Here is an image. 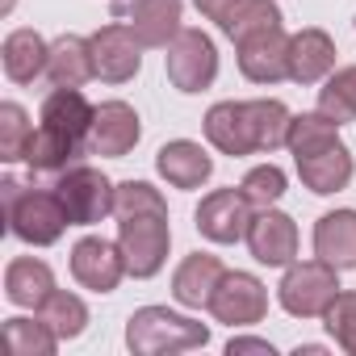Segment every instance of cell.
Segmentation results:
<instances>
[{"mask_svg":"<svg viewBox=\"0 0 356 356\" xmlns=\"http://www.w3.org/2000/svg\"><path fill=\"white\" fill-rule=\"evenodd\" d=\"M5 189V218H9V231L22 239V243H34V248H51L63 239V231L72 227V214L63 206L59 193H47V189H26L22 181H9L0 185Z\"/></svg>","mask_w":356,"mask_h":356,"instance_id":"6da1fadb","label":"cell"},{"mask_svg":"<svg viewBox=\"0 0 356 356\" xmlns=\"http://www.w3.org/2000/svg\"><path fill=\"white\" fill-rule=\"evenodd\" d=\"M210 343V327L197 318H185L168 306H143L130 314L126 323V348L134 356H168V352H189V348H206Z\"/></svg>","mask_w":356,"mask_h":356,"instance_id":"7a4b0ae2","label":"cell"},{"mask_svg":"<svg viewBox=\"0 0 356 356\" xmlns=\"http://www.w3.org/2000/svg\"><path fill=\"white\" fill-rule=\"evenodd\" d=\"M168 243H172V227H168V210H147V214H130L118 218V248L126 256V273L147 281L163 268L168 260Z\"/></svg>","mask_w":356,"mask_h":356,"instance_id":"3957f363","label":"cell"},{"mask_svg":"<svg viewBox=\"0 0 356 356\" xmlns=\"http://www.w3.org/2000/svg\"><path fill=\"white\" fill-rule=\"evenodd\" d=\"M277 298L293 318H318L339 298V268H331L318 256L302 260V264H289L281 285H277Z\"/></svg>","mask_w":356,"mask_h":356,"instance_id":"277c9868","label":"cell"},{"mask_svg":"<svg viewBox=\"0 0 356 356\" xmlns=\"http://www.w3.org/2000/svg\"><path fill=\"white\" fill-rule=\"evenodd\" d=\"M163 67H168V80H172L176 92H206L214 84V76H218L214 38L202 34V30H181L168 42Z\"/></svg>","mask_w":356,"mask_h":356,"instance_id":"5b68a950","label":"cell"},{"mask_svg":"<svg viewBox=\"0 0 356 356\" xmlns=\"http://www.w3.org/2000/svg\"><path fill=\"white\" fill-rule=\"evenodd\" d=\"M55 193L63 197V206H67V214H72V227H92V222H101V218L113 214L118 185L109 181L101 168L80 163V168H67V172L59 176Z\"/></svg>","mask_w":356,"mask_h":356,"instance_id":"8992f818","label":"cell"},{"mask_svg":"<svg viewBox=\"0 0 356 356\" xmlns=\"http://www.w3.org/2000/svg\"><path fill=\"white\" fill-rule=\"evenodd\" d=\"M206 310H210L218 323H227V327H252V323H260L264 310H268V289H264V281L252 277V273H227V277L218 281V289H214V298H210Z\"/></svg>","mask_w":356,"mask_h":356,"instance_id":"52a82bcc","label":"cell"},{"mask_svg":"<svg viewBox=\"0 0 356 356\" xmlns=\"http://www.w3.org/2000/svg\"><path fill=\"white\" fill-rule=\"evenodd\" d=\"M252 227V202L243 189H214L197 206V231L210 243H239Z\"/></svg>","mask_w":356,"mask_h":356,"instance_id":"ba28073f","label":"cell"},{"mask_svg":"<svg viewBox=\"0 0 356 356\" xmlns=\"http://www.w3.org/2000/svg\"><path fill=\"white\" fill-rule=\"evenodd\" d=\"M92 67L105 84H126L143 67V42L130 26H101L92 38Z\"/></svg>","mask_w":356,"mask_h":356,"instance_id":"9c48e42d","label":"cell"},{"mask_svg":"<svg viewBox=\"0 0 356 356\" xmlns=\"http://www.w3.org/2000/svg\"><path fill=\"white\" fill-rule=\"evenodd\" d=\"M72 277H76V285H84L92 293H113L118 281L126 277V256L118 243H109L101 235H84L72 248Z\"/></svg>","mask_w":356,"mask_h":356,"instance_id":"30bf717a","label":"cell"},{"mask_svg":"<svg viewBox=\"0 0 356 356\" xmlns=\"http://www.w3.org/2000/svg\"><path fill=\"white\" fill-rule=\"evenodd\" d=\"M239 47V72L252 80V84H281L289 80V34L281 26L273 30H260Z\"/></svg>","mask_w":356,"mask_h":356,"instance_id":"8fae6325","label":"cell"},{"mask_svg":"<svg viewBox=\"0 0 356 356\" xmlns=\"http://www.w3.org/2000/svg\"><path fill=\"white\" fill-rule=\"evenodd\" d=\"M248 248H252V256H256L260 264H268V268L293 264V256H298V227H293V218L281 214V210H273V206H264L260 214H252Z\"/></svg>","mask_w":356,"mask_h":356,"instance_id":"7c38bea8","label":"cell"},{"mask_svg":"<svg viewBox=\"0 0 356 356\" xmlns=\"http://www.w3.org/2000/svg\"><path fill=\"white\" fill-rule=\"evenodd\" d=\"M138 138H143V122H138L134 105H126V101H105V105L97 109V122H92V134H88L92 155L122 159V155L134 151Z\"/></svg>","mask_w":356,"mask_h":356,"instance_id":"4fadbf2b","label":"cell"},{"mask_svg":"<svg viewBox=\"0 0 356 356\" xmlns=\"http://www.w3.org/2000/svg\"><path fill=\"white\" fill-rule=\"evenodd\" d=\"M206 138L222 155H231V159L260 151L256 147V126H252L248 101H218V105H210V113H206Z\"/></svg>","mask_w":356,"mask_h":356,"instance_id":"5bb4252c","label":"cell"},{"mask_svg":"<svg viewBox=\"0 0 356 356\" xmlns=\"http://www.w3.org/2000/svg\"><path fill=\"white\" fill-rule=\"evenodd\" d=\"M155 168H159V176L172 189H202L210 181V172H214V159L193 138H172V143L159 147Z\"/></svg>","mask_w":356,"mask_h":356,"instance_id":"9a60e30c","label":"cell"},{"mask_svg":"<svg viewBox=\"0 0 356 356\" xmlns=\"http://www.w3.org/2000/svg\"><path fill=\"white\" fill-rule=\"evenodd\" d=\"M222 277H227V268H222L218 256H210V252H193V256L181 260V268L172 273V298L181 302V306L202 310V306H210V298H214V289H218Z\"/></svg>","mask_w":356,"mask_h":356,"instance_id":"2e32d148","label":"cell"},{"mask_svg":"<svg viewBox=\"0 0 356 356\" xmlns=\"http://www.w3.org/2000/svg\"><path fill=\"white\" fill-rule=\"evenodd\" d=\"M335 72V42L327 30H298L289 34V80L318 84Z\"/></svg>","mask_w":356,"mask_h":356,"instance_id":"e0dca14e","label":"cell"},{"mask_svg":"<svg viewBox=\"0 0 356 356\" xmlns=\"http://www.w3.org/2000/svg\"><path fill=\"white\" fill-rule=\"evenodd\" d=\"M314 256L331 268H356V210H331L314 222Z\"/></svg>","mask_w":356,"mask_h":356,"instance_id":"ac0fdd59","label":"cell"},{"mask_svg":"<svg viewBox=\"0 0 356 356\" xmlns=\"http://www.w3.org/2000/svg\"><path fill=\"white\" fill-rule=\"evenodd\" d=\"M352 172H356V163H352V151H348L343 143H335V147H327V151H318V155L298 159V176H302V185H306L310 193H318V197L348 189Z\"/></svg>","mask_w":356,"mask_h":356,"instance_id":"d6986e66","label":"cell"},{"mask_svg":"<svg viewBox=\"0 0 356 356\" xmlns=\"http://www.w3.org/2000/svg\"><path fill=\"white\" fill-rule=\"evenodd\" d=\"M47 76L55 88H80L97 76L92 67V42L80 34H63L51 42V59H47Z\"/></svg>","mask_w":356,"mask_h":356,"instance_id":"ffe728a7","label":"cell"},{"mask_svg":"<svg viewBox=\"0 0 356 356\" xmlns=\"http://www.w3.org/2000/svg\"><path fill=\"white\" fill-rule=\"evenodd\" d=\"M92 122H97V109L84 101L80 88H55L47 101H42V126L84 143V134H92Z\"/></svg>","mask_w":356,"mask_h":356,"instance_id":"44dd1931","label":"cell"},{"mask_svg":"<svg viewBox=\"0 0 356 356\" xmlns=\"http://www.w3.org/2000/svg\"><path fill=\"white\" fill-rule=\"evenodd\" d=\"M55 293V273L34 260V256H17L9 268H5V298L13 306H26V310H38L47 298Z\"/></svg>","mask_w":356,"mask_h":356,"instance_id":"7402d4cb","label":"cell"},{"mask_svg":"<svg viewBox=\"0 0 356 356\" xmlns=\"http://www.w3.org/2000/svg\"><path fill=\"white\" fill-rule=\"evenodd\" d=\"M47 59H51V47L34 30H13L0 47V63H5V76L13 84H34L47 72Z\"/></svg>","mask_w":356,"mask_h":356,"instance_id":"603a6c76","label":"cell"},{"mask_svg":"<svg viewBox=\"0 0 356 356\" xmlns=\"http://www.w3.org/2000/svg\"><path fill=\"white\" fill-rule=\"evenodd\" d=\"M130 30L138 34L143 47H168L181 34V0H134Z\"/></svg>","mask_w":356,"mask_h":356,"instance_id":"cb8c5ba5","label":"cell"},{"mask_svg":"<svg viewBox=\"0 0 356 356\" xmlns=\"http://www.w3.org/2000/svg\"><path fill=\"white\" fill-rule=\"evenodd\" d=\"M335 143H343L335 118H327L323 109H314V113H293V122H289V138H285V147L293 151V159L318 155V151H327V147H335Z\"/></svg>","mask_w":356,"mask_h":356,"instance_id":"d4e9b609","label":"cell"},{"mask_svg":"<svg viewBox=\"0 0 356 356\" xmlns=\"http://www.w3.org/2000/svg\"><path fill=\"white\" fill-rule=\"evenodd\" d=\"M76 151H80L76 138H67V134H59V130H51V126H38V130L30 134V143H26V163H30L34 172H63Z\"/></svg>","mask_w":356,"mask_h":356,"instance_id":"484cf974","label":"cell"},{"mask_svg":"<svg viewBox=\"0 0 356 356\" xmlns=\"http://www.w3.org/2000/svg\"><path fill=\"white\" fill-rule=\"evenodd\" d=\"M38 318H47V327L59 335V339H76L84 327H88V306L67 293V289H55L42 306H38Z\"/></svg>","mask_w":356,"mask_h":356,"instance_id":"4316f807","label":"cell"},{"mask_svg":"<svg viewBox=\"0 0 356 356\" xmlns=\"http://www.w3.org/2000/svg\"><path fill=\"white\" fill-rule=\"evenodd\" d=\"M5 339L13 356H55L59 335L47 327V318H5Z\"/></svg>","mask_w":356,"mask_h":356,"instance_id":"83f0119b","label":"cell"},{"mask_svg":"<svg viewBox=\"0 0 356 356\" xmlns=\"http://www.w3.org/2000/svg\"><path fill=\"white\" fill-rule=\"evenodd\" d=\"M248 109H252V126H256V147L260 151H277V147H285V138H289V122H293V113L285 109V101H248Z\"/></svg>","mask_w":356,"mask_h":356,"instance_id":"f1b7e54d","label":"cell"},{"mask_svg":"<svg viewBox=\"0 0 356 356\" xmlns=\"http://www.w3.org/2000/svg\"><path fill=\"white\" fill-rule=\"evenodd\" d=\"M318 109L335 122H356V67H339L318 88Z\"/></svg>","mask_w":356,"mask_h":356,"instance_id":"f546056e","label":"cell"},{"mask_svg":"<svg viewBox=\"0 0 356 356\" xmlns=\"http://www.w3.org/2000/svg\"><path fill=\"white\" fill-rule=\"evenodd\" d=\"M34 126L26 118V109L17 101H5L0 105V159H26V143H30Z\"/></svg>","mask_w":356,"mask_h":356,"instance_id":"4dcf8cb0","label":"cell"},{"mask_svg":"<svg viewBox=\"0 0 356 356\" xmlns=\"http://www.w3.org/2000/svg\"><path fill=\"white\" fill-rule=\"evenodd\" d=\"M327 331H331V339L348 352V356H356V289H339V298L327 306Z\"/></svg>","mask_w":356,"mask_h":356,"instance_id":"1f68e13d","label":"cell"},{"mask_svg":"<svg viewBox=\"0 0 356 356\" xmlns=\"http://www.w3.org/2000/svg\"><path fill=\"white\" fill-rule=\"evenodd\" d=\"M239 189L248 193V202H252L256 210L277 206V202L285 197V172H281L277 163H260V168H252V172L243 176V185H239Z\"/></svg>","mask_w":356,"mask_h":356,"instance_id":"d6a6232c","label":"cell"},{"mask_svg":"<svg viewBox=\"0 0 356 356\" xmlns=\"http://www.w3.org/2000/svg\"><path fill=\"white\" fill-rule=\"evenodd\" d=\"M147 210H168L163 197H159V189H151L147 181H122L118 197H113V214L130 218V214H147Z\"/></svg>","mask_w":356,"mask_h":356,"instance_id":"836d02e7","label":"cell"},{"mask_svg":"<svg viewBox=\"0 0 356 356\" xmlns=\"http://www.w3.org/2000/svg\"><path fill=\"white\" fill-rule=\"evenodd\" d=\"M193 5L202 9V17H210L227 38H231V30L248 17V9H252V0H193Z\"/></svg>","mask_w":356,"mask_h":356,"instance_id":"e575fe53","label":"cell"},{"mask_svg":"<svg viewBox=\"0 0 356 356\" xmlns=\"http://www.w3.org/2000/svg\"><path fill=\"white\" fill-rule=\"evenodd\" d=\"M273 26H281V9L273 5V0H252L248 17L231 30V42H243V38H252V34H260V30H273Z\"/></svg>","mask_w":356,"mask_h":356,"instance_id":"d590c367","label":"cell"},{"mask_svg":"<svg viewBox=\"0 0 356 356\" xmlns=\"http://www.w3.org/2000/svg\"><path fill=\"white\" fill-rule=\"evenodd\" d=\"M227 352H231V356H243V352H260V356H273V343H268V339H252V335H239V339H231V343H227Z\"/></svg>","mask_w":356,"mask_h":356,"instance_id":"8d00e7d4","label":"cell"},{"mask_svg":"<svg viewBox=\"0 0 356 356\" xmlns=\"http://www.w3.org/2000/svg\"><path fill=\"white\" fill-rule=\"evenodd\" d=\"M9 9H13V0H5V13H9Z\"/></svg>","mask_w":356,"mask_h":356,"instance_id":"74e56055","label":"cell"}]
</instances>
